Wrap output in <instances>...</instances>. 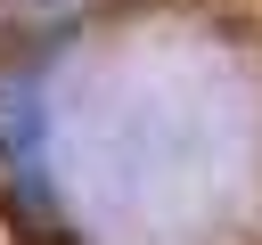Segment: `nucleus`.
Masks as SVG:
<instances>
[{"instance_id":"f257e3e1","label":"nucleus","mask_w":262,"mask_h":245,"mask_svg":"<svg viewBox=\"0 0 262 245\" xmlns=\"http://www.w3.org/2000/svg\"><path fill=\"white\" fill-rule=\"evenodd\" d=\"M41 147H49L41 90H33L25 74H8V82H0V188H8L25 212H41V196H49V163H41Z\"/></svg>"},{"instance_id":"f03ea898","label":"nucleus","mask_w":262,"mask_h":245,"mask_svg":"<svg viewBox=\"0 0 262 245\" xmlns=\"http://www.w3.org/2000/svg\"><path fill=\"white\" fill-rule=\"evenodd\" d=\"M90 0H0V24L8 33H66Z\"/></svg>"}]
</instances>
